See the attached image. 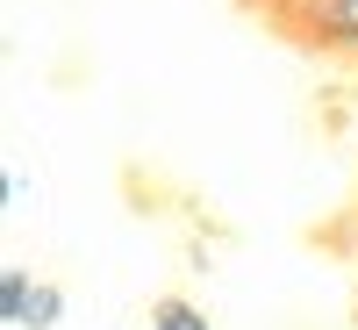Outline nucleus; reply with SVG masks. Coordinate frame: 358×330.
<instances>
[{
    "label": "nucleus",
    "mask_w": 358,
    "mask_h": 330,
    "mask_svg": "<svg viewBox=\"0 0 358 330\" xmlns=\"http://www.w3.org/2000/svg\"><path fill=\"white\" fill-rule=\"evenodd\" d=\"M301 36L330 43V50H358V0H308L301 8Z\"/></svg>",
    "instance_id": "f257e3e1"
},
{
    "label": "nucleus",
    "mask_w": 358,
    "mask_h": 330,
    "mask_svg": "<svg viewBox=\"0 0 358 330\" xmlns=\"http://www.w3.org/2000/svg\"><path fill=\"white\" fill-rule=\"evenodd\" d=\"M57 316H65V294H57V287H36V302H29L22 330H57Z\"/></svg>",
    "instance_id": "20e7f679"
},
{
    "label": "nucleus",
    "mask_w": 358,
    "mask_h": 330,
    "mask_svg": "<svg viewBox=\"0 0 358 330\" xmlns=\"http://www.w3.org/2000/svg\"><path fill=\"white\" fill-rule=\"evenodd\" d=\"M151 330H215L208 323V309L179 302V294H165V302H151Z\"/></svg>",
    "instance_id": "7ed1b4c3"
},
{
    "label": "nucleus",
    "mask_w": 358,
    "mask_h": 330,
    "mask_svg": "<svg viewBox=\"0 0 358 330\" xmlns=\"http://www.w3.org/2000/svg\"><path fill=\"white\" fill-rule=\"evenodd\" d=\"M29 302H36V280H29V266H8V273H0V316L22 323Z\"/></svg>",
    "instance_id": "f03ea898"
}]
</instances>
